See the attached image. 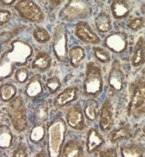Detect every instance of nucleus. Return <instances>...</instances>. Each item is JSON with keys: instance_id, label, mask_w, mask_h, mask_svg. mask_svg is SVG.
<instances>
[{"instance_id": "f257e3e1", "label": "nucleus", "mask_w": 145, "mask_h": 157, "mask_svg": "<svg viewBox=\"0 0 145 157\" xmlns=\"http://www.w3.org/2000/svg\"><path fill=\"white\" fill-rule=\"evenodd\" d=\"M103 90L102 70L97 63H87L83 81V94L87 98H98Z\"/></svg>"}, {"instance_id": "f03ea898", "label": "nucleus", "mask_w": 145, "mask_h": 157, "mask_svg": "<svg viewBox=\"0 0 145 157\" xmlns=\"http://www.w3.org/2000/svg\"><path fill=\"white\" fill-rule=\"evenodd\" d=\"M66 130V123L62 118L55 119L48 127V154L50 156L62 155Z\"/></svg>"}, {"instance_id": "7ed1b4c3", "label": "nucleus", "mask_w": 145, "mask_h": 157, "mask_svg": "<svg viewBox=\"0 0 145 157\" xmlns=\"http://www.w3.org/2000/svg\"><path fill=\"white\" fill-rule=\"evenodd\" d=\"M143 114H145V78H140L132 87L127 115L137 119Z\"/></svg>"}, {"instance_id": "20e7f679", "label": "nucleus", "mask_w": 145, "mask_h": 157, "mask_svg": "<svg viewBox=\"0 0 145 157\" xmlns=\"http://www.w3.org/2000/svg\"><path fill=\"white\" fill-rule=\"evenodd\" d=\"M91 12L90 0H68L60 14L63 20L73 21L86 18Z\"/></svg>"}, {"instance_id": "39448f33", "label": "nucleus", "mask_w": 145, "mask_h": 157, "mask_svg": "<svg viewBox=\"0 0 145 157\" xmlns=\"http://www.w3.org/2000/svg\"><path fill=\"white\" fill-rule=\"evenodd\" d=\"M67 39L66 27L64 23H60L55 27L53 33L52 48L56 60L60 63L67 61L68 58V47H67Z\"/></svg>"}, {"instance_id": "423d86ee", "label": "nucleus", "mask_w": 145, "mask_h": 157, "mask_svg": "<svg viewBox=\"0 0 145 157\" xmlns=\"http://www.w3.org/2000/svg\"><path fill=\"white\" fill-rule=\"evenodd\" d=\"M15 9L20 16L28 21L41 22L44 20L42 10L32 0H20L15 5Z\"/></svg>"}, {"instance_id": "0eeeda50", "label": "nucleus", "mask_w": 145, "mask_h": 157, "mask_svg": "<svg viewBox=\"0 0 145 157\" xmlns=\"http://www.w3.org/2000/svg\"><path fill=\"white\" fill-rule=\"evenodd\" d=\"M9 115L14 127L18 131H23L28 126L26 108L21 98H15L9 106Z\"/></svg>"}, {"instance_id": "6e6552de", "label": "nucleus", "mask_w": 145, "mask_h": 157, "mask_svg": "<svg viewBox=\"0 0 145 157\" xmlns=\"http://www.w3.org/2000/svg\"><path fill=\"white\" fill-rule=\"evenodd\" d=\"M32 55V48L21 41H16L13 43V49L5 56V60L11 63H17L23 65Z\"/></svg>"}, {"instance_id": "1a4fd4ad", "label": "nucleus", "mask_w": 145, "mask_h": 157, "mask_svg": "<svg viewBox=\"0 0 145 157\" xmlns=\"http://www.w3.org/2000/svg\"><path fill=\"white\" fill-rule=\"evenodd\" d=\"M103 44L109 51L115 54H121L128 48V36L125 32H114L104 39Z\"/></svg>"}, {"instance_id": "9d476101", "label": "nucleus", "mask_w": 145, "mask_h": 157, "mask_svg": "<svg viewBox=\"0 0 145 157\" xmlns=\"http://www.w3.org/2000/svg\"><path fill=\"white\" fill-rule=\"evenodd\" d=\"M66 122L67 126L75 131H84L87 128L86 116L80 104L75 103L67 109L66 114Z\"/></svg>"}, {"instance_id": "9b49d317", "label": "nucleus", "mask_w": 145, "mask_h": 157, "mask_svg": "<svg viewBox=\"0 0 145 157\" xmlns=\"http://www.w3.org/2000/svg\"><path fill=\"white\" fill-rule=\"evenodd\" d=\"M74 35L81 42L90 44H98L101 43V39L97 33L92 29L88 22L79 21L74 28Z\"/></svg>"}, {"instance_id": "f8f14e48", "label": "nucleus", "mask_w": 145, "mask_h": 157, "mask_svg": "<svg viewBox=\"0 0 145 157\" xmlns=\"http://www.w3.org/2000/svg\"><path fill=\"white\" fill-rule=\"evenodd\" d=\"M125 74L118 61H114L108 75V85L114 92H121L125 89Z\"/></svg>"}, {"instance_id": "ddd939ff", "label": "nucleus", "mask_w": 145, "mask_h": 157, "mask_svg": "<svg viewBox=\"0 0 145 157\" xmlns=\"http://www.w3.org/2000/svg\"><path fill=\"white\" fill-rule=\"evenodd\" d=\"M114 110L110 99H106L102 103L99 114V129L102 132H109L114 126Z\"/></svg>"}, {"instance_id": "4468645a", "label": "nucleus", "mask_w": 145, "mask_h": 157, "mask_svg": "<svg viewBox=\"0 0 145 157\" xmlns=\"http://www.w3.org/2000/svg\"><path fill=\"white\" fill-rule=\"evenodd\" d=\"M78 95H79V88L78 86H72L67 87L54 98L53 104L56 108L63 109L76 101L78 99Z\"/></svg>"}, {"instance_id": "2eb2a0df", "label": "nucleus", "mask_w": 145, "mask_h": 157, "mask_svg": "<svg viewBox=\"0 0 145 157\" xmlns=\"http://www.w3.org/2000/svg\"><path fill=\"white\" fill-rule=\"evenodd\" d=\"M105 139L102 137L101 133H99L97 130L91 127L88 131L86 134V148L87 153L94 154L97 151L102 149L103 145L105 144Z\"/></svg>"}, {"instance_id": "dca6fc26", "label": "nucleus", "mask_w": 145, "mask_h": 157, "mask_svg": "<svg viewBox=\"0 0 145 157\" xmlns=\"http://www.w3.org/2000/svg\"><path fill=\"white\" fill-rule=\"evenodd\" d=\"M110 10L114 19L122 20L128 17L132 12L130 0H113Z\"/></svg>"}, {"instance_id": "f3484780", "label": "nucleus", "mask_w": 145, "mask_h": 157, "mask_svg": "<svg viewBox=\"0 0 145 157\" xmlns=\"http://www.w3.org/2000/svg\"><path fill=\"white\" fill-rule=\"evenodd\" d=\"M145 63V39L140 36L137 39L131 57V64L135 68L141 67Z\"/></svg>"}, {"instance_id": "a211bd4d", "label": "nucleus", "mask_w": 145, "mask_h": 157, "mask_svg": "<svg viewBox=\"0 0 145 157\" xmlns=\"http://www.w3.org/2000/svg\"><path fill=\"white\" fill-rule=\"evenodd\" d=\"M63 157H81L84 156V149L81 144L75 139H70L64 144L62 150Z\"/></svg>"}, {"instance_id": "6ab92c4d", "label": "nucleus", "mask_w": 145, "mask_h": 157, "mask_svg": "<svg viewBox=\"0 0 145 157\" xmlns=\"http://www.w3.org/2000/svg\"><path fill=\"white\" fill-rule=\"evenodd\" d=\"M144 153L145 146L141 143H131L120 147V154L123 157H142Z\"/></svg>"}, {"instance_id": "aec40b11", "label": "nucleus", "mask_w": 145, "mask_h": 157, "mask_svg": "<svg viewBox=\"0 0 145 157\" xmlns=\"http://www.w3.org/2000/svg\"><path fill=\"white\" fill-rule=\"evenodd\" d=\"M132 130L128 125L122 126L112 130L109 134V141L112 144H117L124 140H129L132 137Z\"/></svg>"}, {"instance_id": "412c9836", "label": "nucleus", "mask_w": 145, "mask_h": 157, "mask_svg": "<svg viewBox=\"0 0 145 157\" xmlns=\"http://www.w3.org/2000/svg\"><path fill=\"white\" fill-rule=\"evenodd\" d=\"M96 30L102 34H106L112 30V21L106 12L102 11L95 18Z\"/></svg>"}, {"instance_id": "4be33fe9", "label": "nucleus", "mask_w": 145, "mask_h": 157, "mask_svg": "<svg viewBox=\"0 0 145 157\" xmlns=\"http://www.w3.org/2000/svg\"><path fill=\"white\" fill-rule=\"evenodd\" d=\"M69 63L73 67H78L86 58V51L82 46L75 45L70 48L68 51Z\"/></svg>"}, {"instance_id": "5701e85b", "label": "nucleus", "mask_w": 145, "mask_h": 157, "mask_svg": "<svg viewBox=\"0 0 145 157\" xmlns=\"http://www.w3.org/2000/svg\"><path fill=\"white\" fill-rule=\"evenodd\" d=\"M51 65V57L46 52L40 51L39 52L36 57L32 63V67L39 71L47 70Z\"/></svg>"}, {"instance_id": "b1692460", "label": "nucleus", "mask_w": 145, "mask_h": 157, "mask_svg": "<svg viewBox=\"0 0 145 157\" xmlns=\"http://www.w3.org/2000/svg\"><path fill=\"white\" fill-rule=\"evenodd\" d=\"M98 108V102L95 100V98H89L85 102V106L83 108L84 114L88 121L93 122L97 117V109Z\"/></svg>"}, {"instance_id": "393cba45", "label": "nucleus", "mask_w": 145, "mask_h": 157, "mask_svg": "<svg viewBox=\"0 0 145 157\" xmlns=\"http://www.w3.org/2000/svg\"><path fill=\"white\" fill-rule=\"evenodd\" d=\"M42 92H43V87L40 81V77L39 75L34 76L28 85V87L26 89V94L29 98H34L39 96Z\"/></svg>"}, {"instance_id": "a878e982", "label": "nucleus", "mask_w": 145, "mask_h": 157, "mask_svg": "<svg viewBox=\"0 0 145 157\" xmlns=\"http://www.w3.org/2000/svg\"><path fill=\"white\" fill-rule=\"evenodd\" d=\"M49 117V108L46 102H42L36 107L34 111V119L37 123L42 124L48 120Z\"/></svg>"}, {"instance_id": "bb28decb", "label": "nucleus", "mask_w": 145, "mask_h": 157, "mask_svg": "<svg viewBox=\"0 0 145 157\" xmlns=\"http://www.w3.org/2000/svg\"><path fill=\"white\" fill-rule=\"evenodd\" d=\"M93 51V55L95 58L97 60L98 62L102 64H106V63H110L111 61V54L109 51L108 49H104L102 47L99 46H94L92 48Z\"/></svg>"}, {"instance_id": "cd10ccee", "label": "nucleus", "mask_w": 145, "mask_h": 157, "mask_svg": "<svg viewBox=\"0 0 145 157\" xmlns=\"http://www.w3.org/2000/svg\"><path fill=\"white\" fill-rule=\"evenodd\" d=\"M12 143V135L7 126H0V148L7 149Z\"/></svg>"}, {"instance_id": "c85d7f7f", "label": "nucleus", "mask_w": 145, "mask_h": 157, "mask_svg": "<svg viewBox=\"0 0 145 157\" xmlns=\"http://www.w3.org/2000/svg\"><path fill=\"white\" fill-rule=\"evenodd\" d=\"M16 93V88L13 85H4L0 88V96L4 101L10 100L14 98Z\"/></svg>"}, {"instance_id": "c756f323", "label": "nucleus", "mask_w": 145, "mask_h": 157, "mask_svg": "<svg viewBox=\"0 0 145 157\" xmlns=\"http://www.w3.org/2000/svg\"><path fill=\"white\" fill-rule=\"evenodd\" d=\"M45 86H46V88H47L48 91L50 92V94H55L61 89L62 82L59 79L58 77H51V78H48L47 81L45 83Z\"/></svg>"}, {"instance_id": "7c9ffc66", "label": "nucleus", "mask_w": 145, "mask_h": 157, "mask_svg": "<svg viewBox=\"0 0 145 157\" xmlns=\"http://www.w3.org/2000/svg\"><path fill=\"white\" fill-rule=\"evenodd\" d=\"M44 133H45V130L43 126L39 125V126H34L31 131L30 139L33 143H39L44 138Z\"/></svg>"}, {"instance_id": "2f4dec72", "label": "nucleus", "mask_w": 145, "mask_h": 157, "mask_svg": "<svg viewBox=\"0 0 145 157\" xmlns=\"http://www.w3.org/2000/svg\"><path fill=\"white\" fill-rule=\"evenodd\" d=\"M33 37L39 43L44 44L51 39V36L44 28H37L33 31Z\"/></svg>"}, {"instance_id": "473e14b6", "label": "nucleus", "mask_w": 145, "mask_h": 157, "mask_svg": "<svg viewBox=\"0 0 145 157\" xmlns=\"http://www.w3.org/2000/svg\"><path fill=\"white\" fill-rule=\"evenodd\" d=\"M145 23L144 17L143 16H139V17H135L132 20H131L127 27L130 30H132V32H137L139 31L140 29L143 28Z\"/></svg>"}, {"instance_id": "72a5a7b5", "label": "nucleus", "mask_w": 145, "mask_h": 157, "mask_svg": "<svg viewBox=\"0 0 145 157\" xmlns=\"http://www.w3.org/2000/svg\"><path fill=\"white\" fill-rule=\"evenodd\" d=\"M12 63L4 61V63L0 65V81L6 77H9L12 74Z\"/></svg>"}, {"instance_id": "f704fd0d", "label": "nucleus", "mask_w": 145, "mask_h": 157, "mask_svg": "<svg viewBox=\"0 0 145 157\" xmlns=\"http://www.w3.org/2000/svg\"><path fill=\"white\" fill-rule=\"evenodd\" d=\"M98 155L101 157H116L118 156L117 149L116 148H113V147L105 148L99 151Z\"/></svg>"}, {"instance_id": "c9c22d12", "label": "nucleus", "mask_w": 145, "mask_h": 157, "mask_svg": "<svg viewBox=\"0 0 145 157\" xmlns=\"http://www.w3.org/2000/svg\"><path fill=\"white\" fill-rule=\"evenodd\" d=\"M28 77V71L27 68H21L16 73V80L20 83L25 82Z\"/></svg>"}, {"instance_id": "e433bc0d", "label": "nucleus", "mask_w": 145, "mask_h": 157, "mask_svg": "<svg viewBox=\"0 0 145 157\" xmlns=\"http://www.w3.org/2000/svg\"><path fill=\"white\" fill-rule=\"evenodd\" d=\"M11 18V13L7 10H0V26L7 23Z\"/></svg>"}, {"instance_id": "4c0bfd02", "label": "nucleus", "mask_w": 145, "mask_h": 157, "mask_svg": "<svg viewBox=\"0 0 145 157\" xmlns=\"http://www.w3.org/2000/svg\"><path fill=\"white\" fill-rule=\"evenodd\" d=\"M48 1L50 2V4H51L52 6L57 7V6H59V5H61V4H63L65 0H48Z\"/></svg>"}, {"instance_id": "58836bf2", "label": "nucleus", "mask_w": 145, "mask_h": 157, "mask_svg": "<svg viewBox=\"0 0 145 157\" xmlns=\"http://www.w3.org/2000/svg\"><path fill=\"white\" fill-rule=\"evenodd\" d=\"M26 151L23 149H19L16 152H15L14 156H26Z\"/></svg>"}, {"instance_id": "ea45409f", "label": "nucleus", "mask_w": 145, "mask_h": 157, "mask_svg": "<svg viewBox=\"0 0 145 157\" xmlns=\"http://www.w3.org/2000/svg\"><path fill=\"white\" fill-rule=\"evenodd\" d=\"M2 2L4 5H10V4L16 2V0H2Z\"/></svg>"}, {"instance_id": "a19ab883", "label": "nucleus", "mask_w": 145, "mask_h": 157, "mask_svg": "<svg viewBox=\"0 0 145 157\" xmlns=\"http://www.w3.org/2000/svg\"><path fill=\"white\" fill-rule=\"evenodd\" d=\"M141 9H142V11H143V13L145 14V2L143 4V5H142Z\"/></svg>"}, {"instance_id": "79ce46f5", "label": "nucleus", "mask_w": 145, "mask_h": 157, "mask_svg": "<svg viewBox=\"0 0 145 157\" xmlns=\"http://www.w3.org/2000/svg\"><path fill=\"white\" fill-rule=\"evenodd\" d=\"M143 133H145V125H143Z\"/></svg>"}]
</instances>
